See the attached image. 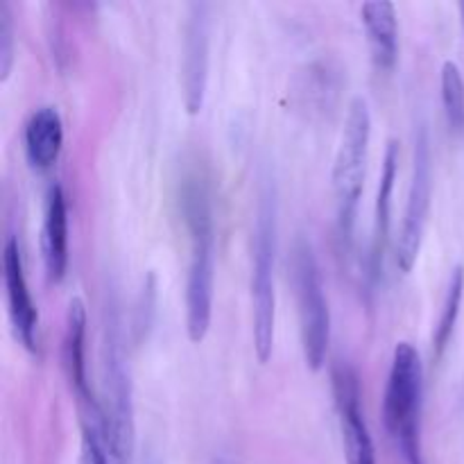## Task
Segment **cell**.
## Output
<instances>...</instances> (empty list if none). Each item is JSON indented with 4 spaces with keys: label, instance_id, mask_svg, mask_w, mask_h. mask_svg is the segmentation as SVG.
Listing matches in <instances>:
<instances>
[{
    "label": "cell",
    "instance_id": "cell-1",
    "mask_svg": "<svg viewBox=\"0 0 464 464\" xmlns=\"http://www.w3.org/2000/svg\"><path fill=\"white\" fill-rule=\"evenodd\" d=\"M181 208L190 234V263L186 281V329L193 343H202L211 326L216 285V229L207 186L193 177L181 190Z\"/></svg>",
    "mask_w": 464,
    "mask_h": 464
},
{
    "label": "cell",
    "instance_id": "cell-2",
    "mask_svg": "<svg viewBox=\"0 0 464 464\" xmlns=\"http://www.w3.org/2000/svg\"><path fill=\"white\" fill-rule=\"evenodd\" d=\"M421 401H424V365L411 343H399L392 353L383 420L408 464H424L421 458Z\"/></svg>",
    "mask_w": 464,
    "mask_h": 464
},
{
    "label": "cell",
    "instance_id": "cell-3",
    "mask_svg": "<svg viewBox=\"0 0 464 464\" xmlns=\"http://www.w3.org/2000/svg\"><path fill=\"white\" fill-rule=\"evenodd\" d=\"M276 202L275 193H263L258 204L256 229H254L252 256V317H254V349L261 362H267L275 347L276 322Z\"/></svg>",
    "mask_w": 464,
    "mask_h": 464
},
{
    "label": "cell",
    "instance_id": "cell-4",
    "mask_svg": "<svg viewBox=\"0 0 464 464\" xmlns=\"http://www.w3.org/2000/svg\"><path fill=\"white\" fill-rule=\"evenodd\" d=\"M372 116L370 107L362 98H356L349 107L347 122H344L343 139H340L338 154L334 163V190L335 207H338V234L344 243L352 240L353 225H356L358 202L365 179L367 150H370Z\"/></svg>",
    "mask_w": 464,
    "mask_h": 464
},
{
    "label": "cell",
    "instance_id": "cell-5",
    "mask_svg": "<svg viewBox=\"0 0 464 464\" xmlns=\"http://www.w3.org/2000/svg\"><path fill=\"white\" fill-rule=\"evenodd\" d=\"M116 317L107 324L104 338V420L111 464H131L134 453V406H131V383L122 340L116 329Z\"/></svg>",
    "mask_w": 464,
    "mask_h": 464
},
{
    "label": "cell",
    "instance_id": "cell-6",
    "mask_svg": "<svg viewBox=\"0 0 464 464\" xmlns=\"http://www.w3.org/2000/svg\"><path fill=\"white\" fill-rule=\"evenodd\" d=\"M295 288L299 302V326H302L304 358L311 370H320L326 361L331 340V313L324 297L320 266L315 252L306 240L295 247Z\"/></svg>",
    "mask_w": 464,
    "mask_h": 464
},
{
    "label": "cell",
    "instance_id": "cell-7",
    "mask_svg": "<svg viewBox=\"0 0 464 464\" xmlns=\"http://www.w3.org/2000/svg\"><path fill=\"white\" fill-rule=\"evenodd\" d=\"M430 195H433V172H430V148L426 131L421 130L415 140V166H412L411 190H408L406 211H403L401 231L394 249V261L401 272H411L415 266L424 238L426 218L430 208Z\"/></svg>",
    "mask_w": 464,
    "mask_h": 464
},
{
    "label": "cell",
    "instance_id": "cell-8",
    "mask_svg": "<svg viewBox=\"0 0 464 464\" xmlns=\"http://www.w3.org/2000/svg\"><path fill=\"white\" fill-rule=\"evenodd\" d=\"M334 379L340 421H343L347 464H376L374 442H372L370 429H367L365 412L361 408V392H358L356 374L349 367H338Z\"/></svg>",
    "mask_w": 464,
    "mask_h": 464
},
{
    "label": "cell",
    "instance_id": "cell-9",
    "mask_svg": "<svg viewBox=\"0 0 464 464\" xmlns=\"http://www.w3.org/2000/svg\"><path fill=\"white\" fill-rule=\"evenodd\" d=\"M3 279L5 290H7L9 317H12L14 331H16L18 340H21L30 352H36V349H39V313H36L30 288H27L25 272H23L21 261V249H18L16 238H9L7 243H5Z\"/></svg>",
    "mask_w": 464,
    "mask_h": 464
},
{
    "label": "cell",
    "instance_id": "cell-10",
    "mask_svg": "<svg viewBox=\"0 0 464 464\" xmlns=\"http://www.w3.org/2000/svg\"><path fill=\"white\" fill-rule=\"evenodd\" d=\"M208 9L207 5L190 7L184 45V95L190 113H198L204 102L208 66Z\"/></svg>",
    "mask_w": 464,
    "mask_h": 464
},
{
    "label": "cell",
    "instance_id": "cell-11",
    "mask_svg": "<svg viewBox=\"0 0 464 464\" xmlns=\"http://www.w3.org/2000/svg\"><path fill=\"white\" fill-rule=\"evenodd\" d=\"M84 335H86V311L80 299H72L68 306L66 334H63V367L71 385L75 388L80 399L82 412L102 408V403L93 397L86 381V362H84Z\"/></svg>",
    "mask_w": 464,
    "mask_h": 464
},
{
    "label": "cell",
    "instance_id": "cell-12",
    "mask_svg": "<svg viewBox=\"0 0 464 464\" xmlns=\"http://www.w3.org/2000/svg\"><path fill=\"white\" fill-rule=\"evenodd\" d=\"M41 247H44V263L50 281L59 284L66 275L68 266V213L66 198L62 186H50L45 198L44 231H41Z\"/></svg>",
    "mask_w": 464,
    "mask_h": 464
},
{
    "label": "cell",
    "instance_id": "cell-13",
    "mask_svg": "<svg viewBox=\"0 0 464 464\" xmlns=\"http://www.w3.org/2000/svg\"><path fill=\"white\" fill-rule=\"evenodd\" d=\"M361 16L376 68L390 71L397 63L399 54L397 9L388 0H372V3L362 5Z\"/></svg>",
    "mask_w": 464,
    "mask_h": 464
},
{
    "label": "cell",
    "instance_id": "cell-14",
    "mask_svg": "<svg viewBox=\"0 0 464 464\" xmlns=\"http://www.w3.org/2000/svg\"><path fill=\"white\" fill-rule=\"evenodd\" d=\"M63 145L62 116L54 107H41L25 125V152L36 170H48Z\"/></svg>",
    "mask_w": 464,
    "mask_h": 464
},
{
    "label": "cell",
    "instance_id": "cell-15",
    "mask_svg": "<svg viewBox=\"0 0 464 464\" xmlns=\"http://www.w3.org/2000/svg\"><path fill=\"white\" fill-rule=\"evenodd\" d=\"M397 166H399V145L390 143L385 152L383 172H381L379 195H376V213H374V236H372V263L374 272L381 270V263L385 256V245L390 236V216H392V190L397 181Z\"/></svg>",
    "mask_w": 464,
    "mask_h": 464
},
{
    "label": "cell",
    "instance_id": "cell-16",
    "mask_svg": "<svg viewBox=\"0 0 464 464\" xmlns=\"http://www.w3.org/2000/svg\"><path fill=\"white\" fill-rule=\"evenodd\" d=\"M462 295H464V270L462 267H456L451 275V281H449V290L447 297H444V308L442 315H440L438 329H435V338H433V356L435 361H440L447 349L449 340H451L453 329L458 324V315H460V306H462Z\"/></svg>",
    "mask_w": 464,
    "mask_h": 464
},
{
    "label": "cell",
    "instance_id": "cell-17",
    "mask_svg": "<svg viewBox=\"0 0 464 464\" xmlns=\"http://www.w3.org/2000/svg\"><path fill=\"white\" fill-rule=\"evenodd\" d=\"M442 102L447 111V121L451 130H464V82L460 68L453 62L442 66Z\"/></svg>",
    "mask_w": 464,
    "mask_h": 464
},
{
    "label": "cell",
    "instance_id": "cell-18",
    "mask_svg": "<svg viewBox=\"0 0 464 464\" xmlns=\"http://www.w3.org/2000/svg\"><path fill=\"white\" fill-rule=\"evenodd\" d=\"M14 59V23L9 7L0 3V75L7 77Z\"/></svg>",
    "mask_w": 464,
    "mask_h": 464
},
{
    "label": "cell",
    "instance_id": "cell-19",
    "mask_svg": "<svg viewBox=\"0 0 464 464\" xmlns=\"http://www.w3.org/2000/svg\"><path fill=\"white\" fill-rule=\"evenodd\" d=\"M462 16H464V3H462Z\"/></svg>",
    "mask_w": 464,
    "mask_h": 464
}]
</instances>
